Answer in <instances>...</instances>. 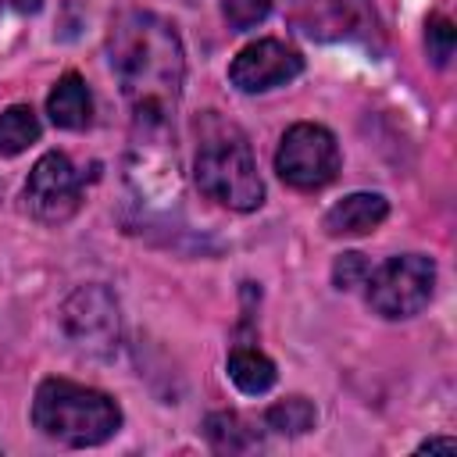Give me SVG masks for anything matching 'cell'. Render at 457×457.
I'll return each instance as SVG.
<instances>
[{"label":"cell","instance_id":"1","mask_svg":"<svg viewBox=\"0 0 457 457\" xmlns=\"http://www.w3.org/2000/svg\"><path fill=\"white\" fill-rule=\"evenodd\" d=\"M107 57L129 104L136 168L146 164V179L161 175L175 189V111L186 82V50L175 25L154 11H121L107 36Z\"/></svg>","mask_w":457,"mask_h":457},{"label":"cell","instance_id":"2","mask_svg":"<svg viewBox=\"0 0 457 457\" xmlns=\"http://www.w3.org/2000/svg\"><path fill=\"white\" fill-rule=\"evenodd\" d=\"M196 161L193 179L200 193L228 211H257L264 204V182L250 139L239 125L225 121L218 111H204L196 121Z\"/></svg>","mask_w":457,"mask_h":457},{"label":"cell","instance_id":"3","mask_svg":"<svg viewBox=\"0 0 457 457\" xmlns=\"http://www.w3.org/2000/svg\"><path fill=\"white\" fill-rule=\"evenodd\" d=\"M32 425L61 446H100L121 428V407L93 386L43 378L32 396Z\"/></svg>","mask_w":457,"mask_h":457},{"label":"cell","instance_id":"4","mask_svg":"<svg viewBox=\"0 0 457 457\" xmlns=\"http://www.w3.org/2000/svg\"><path fill=\"white\" fill-rule=\"evenodd\" d=\"M275 171L286 186L314 193L339 175V143L325 125L296 121L282 132L275 150Z\"/></svg>","mask_w":457,"mask_h":457},{"label":"cell","instance_id":"5","mask_svg":"<svg viewBox=\"0 0 457 457\" xmlns=\"http://www.w3.org/2000/svg\"><path fill=\"white\" fill-rule=\"evenodd\" d=\"M368 303L375 314L400 321L414 318L436 289V264L425 253H396L382 268L368 271Z\"/></svg>","mask_w":457,"mask_h":457},{"label":"cell","instance_id":"6","mask_svg":"<svg viewBox=\"0 0 457 457\" xmlns=\"http://www.w3.org/2000/svg\"><path fill=\"white\" fill-rule=\"evenodd\" d=\"M61 328L82 357H111L121 339L118 300L107 286H79L61 307Z\"/></svg>","mask_w":457,"mask_h":457},{"label":"cell","instance_id":"7","mask_svg":"<svg viewBox=\"0 0 457 457\" xmlns=\"http://www.w3.org/2000/svg\"><path fill=\"white\" fill-rule=\"evenodd\" d=\"M25 207L43 225H64L82 207V175L68 161V154H43L25 182Z\"/></svg>","mask_w":457,"mask_h":457},{"label":"cell","instance_id":"8","mask_svg":"<svg viewBox=\"0 0 457 457\" xmlns=\"http://www.w3.org/2000/svg\"><path fill=\"white\" fill-rule=\"evenodd\" d=\"M303 71V57L282 39H257L243 46L228 64V82L239 93H268L293 82Z\"/></svg>","mask_w":457,"mask_h":457},{"label":"cell","instance_id":"9","mask_svg":"<svg viewBox=\"0 0 457 457\" xmlns=\"http://www.w3.org/2000/svg\"><path fill=\"white\" fill-rule=\"evenodd\" d=\"M286 11L307 39H346L368 25V0H286Z\"/></svg>","mask_w":457,"mask_h":457},{"label":"cell","instance_id":"10","mask_svg":"<svg viewBox=\"0 0 457 457\" xmlns=\"http://www.w3.org/2000/svg\"><path fill=\"white\" fill-rule=\"evenodd\" d=\"M389 214V200L382 193H350L343 200H336L325 211V232L332 239H346V236H368L375 232Z\"/></svg>","mask_w":457,"mask_h":457},{"label":"cell","instance_id":"11","mask_svg":"<svg viewBox=\"0 0 457 457\" xmlns=\"http://www.w3.org/2000/svg\"><path fill=\"white\" fill-rule=\"evenodd\" d=\"M46 114L57 129H68V132H79L93 121V96H89V86L82 75L68 71L57 79V86L50 89L46 96Z\"/></svg>","mask_w":457,"mask_h":457},{"label":"cell","instance_id":"12","mask_svg":"<svg viewBox=\"0 0 457 457\" xmlns=\"http://www.w3.org/2000/svg\"><path fill=\"white\" fill-rule=\"evenodd\" d=\"M225 368H228V378L236 382V389L246 393V396H261V393H268V389L275 386V378H278L275 361L264 357L257 346H246V343H236V346H232Z\"/></svg>","mask_w":457,"mask_h":457},{"label":"cell","instance_id":"13","mask_svg":"<svg viewBox=\"0 0 457 457\" xmlns=\"http://www.w3.org/2000/svg\"><path fill=\"white\" fill-rule=\"evenodd\" d=\"M204 432H207L211 446L221 450V453H246V450H253L261 443L257 432L236 411H214V414H207Z\"/></svg>","mask_w":457,"mask_h":457},{"label":"cell","instance_id":"14","mask_svg":"<svg viewBox=\"0 0 457 457\" xmlns=\"http://www.w3.org/2000/svg\"><path fill=\"white\" fill-rule=\"evenodd\" d=\"M39 139V118L29 104H11L0 111V157H18Z\"/></svg>","mask_w":457,"mask_h":457},{"label":"cell","instance_id":"15","mask_svg":"<svg viewBox=\"0 0 457 457\" xmlns=\"http://www.w3.org/2000/svg\"><path fill=\"white\" fill-rule=\"evenodd\" d=\"M314 421H318V411L307 396H286V400L271 403L264 414V425L278 436H303L314 428Z\"/></svg>","mask_w":457,"mask_h":457},{"label":"cell","instance_id":"16","mask_svg":"<svg viewBox=\"0 0 457 457\" xmlns=\"http://www.w3.org/2000/svg\"><path fill=\"white\" fill-rule=\"evenodd\" d=\"M453 43H457L453 21L443 18V14L428 18V25H425V46H428V57H432L436 68H443V64L453 57Z\"/></svg>","mask_w":457,"mask_h":457},{"label":"cell","instance_id":"17","mask_svg":"<svg viewBox=\"0 0 457 457\" xmlns=\"http://www.w3.org/2000/svg\"><path fill=\"white\" fill-rule=\"evenodd\" d=\"M271 11V0H221V14L232 32H250Z\"/></svg>","mask_w":457,"mask_h":457},{"label":"cell","instance_id":"18","mask_svg":"<svg viewBox=\"0 0 457 457\" xmlns=\"http://www.w3.org/2000/svg\"><path fill=\"white\" fill-rule=\"evenodd\" d=\"M368 261H364V253H343L336 264H332V282H336V289H353V286H361L364 278H368Z\"/></svg>","mask_w":457,"mask_h":457},{"label":"cell","instance_id":"19","mask_svg":"<svg viewBox=\"0 0 457 457\" xmlns=\"http://www.w3.org/2000/svg\"><path fill=\"white\" fill-rule=\"evenodd\" d=\"M418 450H428V453L432 450H457V439H425Z\"/></svg>","mask_w":457,"mask_h":457},{"label":"cell","instance_id":"20","mask_svg":"<svg viewBox=\"0 0 457 457\" xmlns=\"http://www.w3.org/2000/svg\"><path fill=\"white\" fill-rule=\"evenodd\" d=\"M14 7H18V11H36L39 0H14Z\"/></svg>","mask_w":457,"mask_h":457}]
</instances>
